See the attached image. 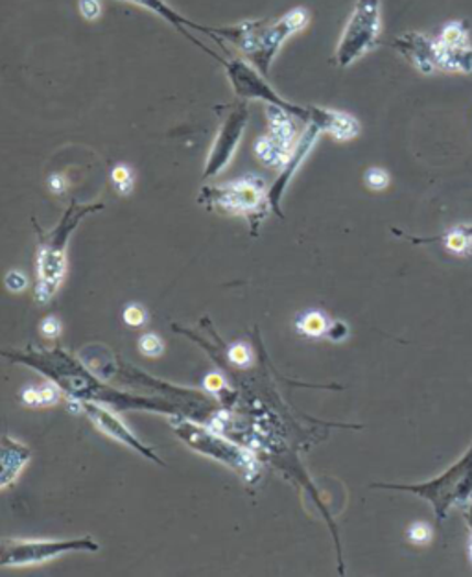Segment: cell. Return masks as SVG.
<instances>
[{"label":"cell","instance_id":"obj_12","mask_svg":"<svg viewBox=\"0 0 472 577\" xmlns=\"http://www.w3.org/2000/svg\"><path fill=\"white\" fill-rule=\"evenodd\" d=\"M81 412L91 419V423L95 424L103 435H108V437L117 441L120 445L133 448V451L139 452L141 456L149 457V459H152L155 464H163L160 456H157L149 445H144L143 441L139 440L138 435L133 434V432L125 426L122 419L117 418L113 412H109L108 408L102 407L100 402L81 400Z\"/></svg>","mask_w":472,"mask_h":577},{"label":"cell","instance_id":"obj_24","mask_svg":"<svg viewBox=\"0 0 472 577\" xmlns=\"http://www.w3.org/2000/svg\"><path fill=\"white\" fill-rule=\"evenodd\" d=\"M406 539L411 546L417 548H425L433 541V530L428 522L416 521L411 522L408 530H406Z\"/></svg>","mask_w":472,"mask_h":577},{"label":"cell","instance_id":"obj_9","mask_svg":"<svg viewBox=\"0 0 472 577\" xmlns=\"http://www.w3.org/2000/svg\"><path fill=\"white\" fill-rule=\"evenodd\" d=\"M222 65L226 67V75H228L229 84L233 87L237 97L281 106V108L288 109L290 113L296 114L297 119L303 122H308L310 119V109L288 102L281 95H277L274 87L267 84L264 75L244 59H240V57L223 59Z\"/></svg>","mask_w":472,"mask_h":577},{"label":"cell","instance_id":"obj_17","mask_svg":"<svg viewBox=\"0 0 472 577\" xmlns=\"http://www.w3.org/2000/svg\"><path fill=\"white\" fill-rule=\"evenodd\" d=\"M436 41L438 70L452 75H472V45L466 43H441Z\"/></svg>","mask_w":472,"mask_h":577},{"label":"cell","instance_id":"obj_16","mask_svg":"<svg viewBox=\"0 0 472 577\" xmlns=\"http://www.w3.org/2000/svg\"><path fill=\"white\" fill-rule=\"evenodd\" d=\"M264 114H266L267 121V135L277 141L283 148L294 152L297 141H299L296 126V121L299 119L296 114L290 113L288 109L281 108V106H274V103H266Z\"/></svg>","mask_w":472,"mask_h":577},{"label":"cell","instance_id":"obj_34","mask_svg":"<svg viewBox=\"0 0 472 577\" xmlns=\"http://www.w3.org/2000/svg\"><path fill=\"white\" fill-rule=\"evenodd\" d=\"M226 380H223L222 375H218V373H211V375H207L206 380H204V388L209 391V393H220L222 389H226Z\"/></svg>","mask_w":472,"mask_h":577},{"label":"cell","instance_id":"obj_4","mask_svg":"<svg viewBox=\"0 0 472 577\" xmlns=\"http://www.w3.org/2000/svg\"><path fill=\"white\" fill-rule=\"evenodd\" d=\"M172 426L177 437L201 456L211 457L223 467L234 470L237 475L245 480H253L259 475V462L255 454L244 446L237 445L233 441L226 440L223 435L217 434L215 430L201 426V424L188 421V419L174 415Z\"/></svg>","mask_w":472,"mask_h":577},{"label":"cell","instance_id":"obj_1","mask_svg":"<svg viewBox=\"0 0 472 577\" xmlns=\"http://www.w3.org/2000/svg\"><path fill=\"white\" fill-rule=\"evenodd\" d=\"M13 360L26 364V366L40 369L43 375L54 380L59 388L65 389L69 397L76 400H91L100 404H109L114 408H149V410H161L172 413L171 408L160 407L155 400L138 399L131 395L120 393L113 388L103 386L76 362L73 356L63 351H32V353H15ZM174 415V413H172Z\"/></svg>","mask_w":472,"mask_h":577},{"label":"cell","instance_id":"obj_35","mask_svg":"<svg viewBox=\"0 0 472 577\" xmlns=\"http://www.w3.org/2000/svg\"><path fill=\"white\" fill-rule=\"evenodd\" d=\"M466 552H469V559H471L472 563V533L471 537H469V550H466Z\"/></svg>","mask_w":472,"mask_h":577},{"label":"cell","instance_id":"obj_6","mask_svg":"<svg viewBox=\"0 0 472 577\" xmlns=\"http://www.w3.org/2000/svg\"><path fill=\"white\" fill-rule=\"evenodd\" d=\"M199 203H206L209 209H220L226 214L248 218L255 229L266 218L267 209H272L267 201L266 184L256 174L228 184L204 187Z\"/></svg>","mask_w":472,"mask_h":577},{"label":"cell","instance_id":"obj_13","mask_svg":"<svg viewBox=\"0 0 472 577\" xmlns=\"http://www.w3.org/2000/svg\"><path fill=\"white\" fill-rule=\"evenodd\" d=\"M122 2H130V4L144 8V10H150V12H154L155 15H160L161 19H165L166 23H171L174 29L179 30L182 35H185L188 41H193L194 45L199 46L201 51L207 52L209 56L215 57V59H218V62L222 64L223 57L215 54L209 46L199 43L196 37H193V35L187 32V29L198 30L201 34L211 35L212 40L217 41L218 45L223 46V41L215 34V29H211V26H201V24L194 23L190 19L183 18V15H179L174 8L168 7L165 0H122Z\"/></svg>","mask_w":472,"mask_h":577},{"label":"cell","instance_id":"obj_26","mask_svg":"<svg viewBox=\"0 0 472 577\" xmlns=\"http://www.w3.org/2000/svg\"><path fill=\"white\" fill-rule=\"evenodd\" d=\"M364 184L373 192H381V190H386L389 187L392 178H389L387 170H384L381 166H371V168L365 170Z\"/></svg>","mask_w":472,"mask_h":577},{"label":"cell","instance_id":"obj_27","mask_svg":"<svg viewBox=\"0 0 472 577\" xmlns=\"http://www.w3.org/2000/svg\"><path fill=\"white\" fill-rule=\"evenodd\" d=\"M122 321L131 329H141L149 323V312L143 304L130 303L122 310Z\"/></svg>","mask_w":472,"mask_h":577},{"label":"cell","instance_id":"obj_29","mask_svg":"<svg viewBox=\"0 0 472 577\" xmlns=\"http://www.w3.org/2000/svg\"><path fill=\"white\" fill-rule=\"evenodd\" d=\"M4 285L12 293H21L29 288V277L21 269H12L4 277Z\"/></svg>","mask_w":472,"mask_h":577},{"label":"cell","instance_id":"obj_20","mask_svg":"<svg viewBox=\"0 0 472 577\" xmlns=\"http://www.w3.org/2000/svg\"><path fill=\"white\" fill-rule=\"evenodd\" d=\"M253 152L262 165L274 168V170H283V166L286 165V160L290 159L292 155V152L283 148L270 135H262V137L256 138L255 144H253Z\"/></svg>","mask_w":472,"mask_h":577},{"label":"cell","instance_id":"obj_11","mask_svg":"<svg viewBox=\"0 0 472 577\" xmlns=\"http://www.w3.org/2000/svg\"><path fill=\"white\" fill-rule=\"evenodd\" d=\"M321 133L323 132H321V127H319L316 122H307V126H305L301 135H299L296 148L292 152L290 159L286 160V165L283 166L279 178L272 185V189L267 190V201H270V207H272V211H274L277 217L283 218V209H281L283 196H285L286 189H288V185L292 184L294 176H296L299 168L305 165L308 155L312 154L314 146L318 144Z\"/></svg>","mask_w":472,"mask_h":577},{"label":"cell","instance_id":"obj_22","mask_svg":"<svg viewBox=\"0 0 472 577\" xmlns=\"http://www.w3.org/2000/svg\"><path fill=\"white\" fill-rule=\"evenodd\" d=\"M411 242L416 244H432V242H441L450 253L454 255H471L472 253V236L466 235L465 231L461 229V225L458 228L450 229L444 235L433 236V238H414V236H408Z\"/></svg>","mask_w":472,"mask_h":577},{"label":"cell","instance_id":"obj_18","mask_svg":"<svg viewBox=\"0 0 472 577\" xmlns=\"http://www.w3.org/2000/svg\"><path fill=\"white\" fill-rule=\"evenodd\" d=\"M30 454L29 448L13 440L10 435H2V478H0V487L7 491L8 487L18 481L19 475L23 473L24 467L29 465Z\"/></svg>","mask_w":472,"mask_h":577},{"label":"cell","instance_id":"obj_5","mask_svg":"<svg viewBox=\"0 0 472 577\" xmlns=\"http://www.w3.org/2000/svg\"><path fill=\"white\" fill-rule=\"evenodd\" d=\"M375 487L397 489V491L414 492L432 503L438 521H444L450 509H466L472 503V445L463 456L455 462L443 475L414 486H392L378 484Z\"/></svg>","mask_w":472,"mask_h":577},{"label":"cell","instance_id":"obj_21","mask_svg":"<svg viewBox=\"0 0 472 577\" xmlns=\"http://www.w3.org/2000/svg\"><path fill=\"white\" fill-rule=\"evenodd\" d=\"M19 395H21L24 407H54L62 399V388L52 380V382L40 384V386H24Z\"/></svg>","mask_w":472,"mask_h":577},{"label":"cell","instance_id":"obj_33","mask_svg":"<svg viewBox=\"0 0 472 577\" xmlns=\"http://www.w3.org/2000/svg\"><path fill=\"white\" fill-rule=\"evenodd\" d=\"M349 337V326L343 323V321H332V325H330L329 336H327V340H330V342H343V340H348Z\"/></svg>","mask_w":472,"mask_h":577},{"label":"cell","instance_id":"obj_19","mask_svg":"<svg viewBox=\"0 0 472 577\" xmlns=\"http://www.w3.org/2000/svg\"><path fill=\"white\" fill-rule=\"evenodd\" d=\"M332 320L321 310H305L296 318V332L308 340H323L329 336Z\"/></svg>","mask_w":472,"mask_h":577},{"label":"cell","instance_id":"obj_25","mask_svg":"<svg viewBox=\"0 0 472 577\" xmlns=\"http://www.w3.org/2000/svg\"><path fill=\"white\" fill-rule=\"evenodd\" d=\"M139 353L149 358H160L165 353V343L154 332H146L139 337L138 342Z\"/></svg>","mask_w":472,"mask_h":577},{"label":"cell","instance_id":"obj_14","mask_svg":"<svg viewBox=\"0 0 472 577\" xmlns=\"http://www.w3.org/2000/svg\"><path fill=\"white\" fill-rule=\"evenodd\" d=\"M393 46L411 67H416L422 75H433L438 70L436 41L430 40L427 35L419 34V32H406L393 41Z\"/></svg>","mask_w":472,"mask_h":577},{"label":"cell","instance_id":"obj_7","mask_svg":"<svg viewBox=\"0 0 472 577\" xmlns=\"http://www.w3.org/2000/svg\"><path fill=\"white\" fill-rule=\"evenodd\" d=\"M382 34L381 0H356L336 48V64L348 69L360 57L375 51Z\"/></svg>","mask_w":472,"mask_h":577},{"label":"cell","instance_id":"obj_23","mask_svg":"<svg viewBox=\"0 0 472 577\" xmlns=\"http://www.w3.org/2000/svg\"><path fill=\"white\" fill-rule=\"evenodd\" d=\"M111 184H113L117 195L130 196L135 187V174L131 170V166L125 163H119L113 166L111 170Z\"/></svg>","mask_w":472,"mask_h":577},{"label":"cell","instance_id":"obj_8","mask_svg":"<svg viewBox=\"0 0 472 577\" xmlns=\"http://www.w3.org/2000/svg\"><path fill=\"white\" fill-rule=\"evenodd\" d=\"M70 552H98L97 541L80 539H2L0 566L23 568L43 565Z\"/></svg>","mask_w":472,"mask_h":577},{"label":"cell","instance_id":"obj_32","mask_svg":"<svg viewBox=\"0 0 472 577\" xmlns=\"http://www.w3.org/2000/svg\"><path fill=\"white\" fill-rule=\"evenodd\" d=\"M46 187H48L52 195L63 196L69 190V181L63 174H51L48 179H46Z\"/></svg>","mask_w":472,"mask_h":577},{"label":"cell","instance_id":"obj_30","mask_svg":"<svg viewBox=\"0 0 472 577\" xmlns=\"http://www.w3.org/2000/svg\"><path fill=\"white\" fill-rule=\"evenodd\" d=\"M40 332L46 340H56L62 334V321L57 320L56 315H46L40 323Z\"/></svg>","mask_w":472,"mask_h":577},{"label":"cell","instance_id":"obj_2","mask_svg":"<svg viewBox=\"0 0 472 577\" xmlns=\"http://www.w3.org/2000/svg\"><path fill=\"white\" fill-rule=\"evenodd\" d=\"M310 23V12L307 8H294L279 19H256L242 21L234 26L215 29V34L233 43L255 67L259 73L270 75V67L275 56L279 54L285 41L297 32L307 29Z\"/></svg>","mask_w":472,"mask_h":577},{"label":"cell","instance_id":"obj_31","mask_svg":"<svg viewBox=\"0 0 472 577\" xmlns=\"http://www.w3.org/2000/svg\"><path fill=\"white\" fill-rule=\"evenodd\" d=\"M81 18L86 21H97L102 15V4L100 0H78Z\"/></svg>","mask_w":472,"mask_h":577},{"label":"cell","instance_id":"obj_36","mask_svg":"<svg viewBox=\"0 0 472 577\" xmlns=\"http://www.w3.org/2000/svg\"><path fill=\"white\" fill-rule=\"evenodd\" d=\"M461 229L465 231L466 235L472 236V225H461Z\"/></svg>","mask_w":472,"mask_h":577},{"label":"cell","instance_id":"obj_3","mask_svg":"<svg viewBox=\"0 0 472 577\" xmlns=\"http://www.w3.org/2000/svg\"><path fill=\"white\" fill-rule=\"evenodd\" d=\"M103 209L102 203L97 206H73L63 214L62 222L56 228L43 233L40 229V249L35 257V288L34 296L37 303H51L57 290L62 288L63 280L67 277V247L70 235L75 233L78 223L91 214Z\"/></svg>","mask_w":472,"mask_h":577},{"label":"cell","instance_id":"obj_15","mask_svg":"<svg viewBox=\"0 0 472 577\" xmlns=\"http://www.w3.org/2000/svg\"><path fill=\"white\" fill-rule=\"evenodd\" d=\"M308 109H310L308 121L316 122L321 127V132L327 133L334 141L348 143V141L359 137L360 132H362L359 119H354L351 113L338 111V109L318 108V106Z\"/></svg>","mask_w":472,"mask_h":577},{"label":"cell","instance_id":"obj_10","mask_svg":"<svg viewBox=\"0 0 472 577\" xmlns=\"http://www.w3.org/2000/svg\"><path fill=\"white\" fill-rule=\"evenodd\" d=\"M248 121H250V109H248V106L245 103L233 106V109L226 116V121H223L215 143H212L204 178H217L220 171L228 168L229 163L234 157V152L239 148L240 141H242Z\"/></svg>","mask_w":472,"mask_h":577},{"label":"cell","instance_id":"obj_28","mask_svg":"<svg viewBox=\"0 0 472 577\" xmlns=\"http://www.w3.org/2000/svg\"><path fill=\"white\" fill-rule=\"evenodd\" d=\"M228 360L231 362L234 367L248 369V367H251V364H253V353H251L250 347H248L245 343H233V345H229Z\"/></svg>","mask_w":472,"mask_h":577}]
</instances>
